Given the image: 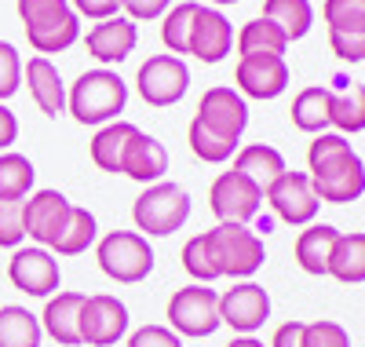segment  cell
<instances>
[{
    "mask_svg": "<svg viewBox=\"0 0 365 347\" xmlns=\"http://www.w3.org/2000/svg\"><path fill=\"white\" fill-rule=\"evenodd\" d=\"M135 132H139V129H135L132 121H110V124H103V129L96 132V139H91V146H88L96 169L117 176V172H120V157H125V146H128V139H132Z\"/></svg>",
    "mask_w": 365,
    "mask_h": 347,
    "instance_id": "603a6c76",
    "label": "cell"
},
{
    "mask_svg": "<svg viewBox=\"0 0 365 347\" xmlns=\"http://www.w3.org/2000/svg\"><path fill=\"white\" fill-rule=\"evenodd\" d=\"M19 139V117L0 103V154L4 150H11V143Z\"/></svg>",
    "mask_w": 365,
    "mask_h": 347,
    "instance_id": "ee69618b",
    "label": "cell"
},
{
    "mask_svg": "<svg viewBox=\"0 0 365 347\" xmlns=\"http://www.w3.org/2000/svg\"><path fill=\"white\" fill-rule=\"evenodd\" d=\"M329 48L344 62H365V34H340V29H329Z\"/></svg>",
    "mask_w": 365,
    "mask_h": 347,
    "instance_id": "ab89813d",
    "label": "cell"
},
{
    "mask_svg": "<svg viewBox=\"0 0 365 347\" xmlns=\"http://www.w3.org/2000/svg\"><path fill=\"white\" fill-rule=\"evenodd\" d=\"M329 106H332V88H322V84H314V88H303L299 96L292 99V124L299 132H311V136H318V132H325L329 129Z\"/></svg>",
    "mask_w": 365,
    "mask_h": 347,
    "instance_id": "484cf974",
    "label": "cell"
},
{
    "mask_svg": "<svg viewBox=\"0 0 365 347\" xmlns=\"http://www.w3.org/2000/svg\"><path fill=\"white\" fill-rule=\"evenodd\" d=\"M22 241V201H0V248H19Z\"/></svg>",
    "mask_w": 365,
    "mask_h": 347,
    "instance_id": "f35d334b",
    "label": "cell"
},
{
    "mask_svg": "<svg viewBox=\"0 0 365 347\" xmlns=\"http://www.w3.org/2000/svg\"><path fill=\"white\" fill-rule=\"evenodd\" d=\"M285 169H289V165H285L282 150H274V146H267V143H249V146H241V150L234 154V172L249 176L259 191H267V186L278 179Z\"/></svg>",
    "mask_w": 365,
    "mask_h": 347,
    "instance_id": "44dd1931",
    "label": "cell"
},
{
    "mask_svg": "<svg viewBox=\"0 0 365 347\" xmlns=\"http://www.w3.org/2000/svg\"><path fill=\"white\" fill-rule=\"evenodd\" d=\"M96 260L106 278L120 281V286H135L154 271V248L139 231H110L96 245Z\"/></svg>",
    "mask_w": 365,
    "mask_h": 347,
    "instance_id": "5b68a950",
    "label": "cell"
},
{
    "mask_svg": "<svg viewBox=\"0 0 365 347\" xmlns=\"http://www.w3.org/2000/svg\"><path fill=\"white\" fill-rule=\"evenodd\" d=\"M223 322H220V293L194 281L172 293L168 300V329L179 336H212Z\"/></svg>",
    "mask_w": 365,
    "mask_h": 347,
    "instance_id": "8992f818",
    "label": "cell"
},
{
    "mask_svg": "<svg viewBox=\"0 0 365 347\" xmlns=\"http://www.w3.org/2000/svg\"><path fill=\"white\" fill-rule=\"evenodd\" d=\"M325 26L340 34H365V0H325Z\"/></svg>",
    "mask_w": 365,
    "mask_h": 347,
    "instance_id": "d590c367",
    "label": "cell"
},
{
    "mask_svg": "<svg viewBox=\"0 0 365 347\" xmlns=\"http://www.w3.org/2000/svg\"><path fill=\"white\" fill-rule=\"evenodd\" d=\"M336 238L340 231L332 223H307V231H299L296 238V263L307 274H329V256Z\"/></svg>",
    "mask_w": 365,
    "mask_h": 347,
    "instance_id": "7402d4cb",
    "label": "cell"
},
{
    "mask_svg": "<svg viewBox=\"0 0 365 347\" xmlns=\"http://www.w3.org/2000/svg\"><path fill=\"white\" fill-rule=\"evenodd\" d=\"M128 106V84L120 81V74L99 66V70H88L81 74L70 91H66V114L77 124H110L120 121Z\"/></svg>",
    "mask_w": 365,
    "mask_h": 347,
    "instance_id": "7a4b0ae2",
    "label": "cell"
},
{
    "mask_svg": "<svg viewBox=\"0 0 365 347\" xmlns=\"http://www.w3.org/2000/svg\"><path fill=\"white\" fill-rule=\"evenodd\" d=\"M128 347H182V336L168 326H143L128 336Z\"/></svg>",
    "mask_w": 365,
    "mask_h": 347,
    "instance_id": "60d3db41",
    "label": "cell"
},
{
    "mask_svg": "<svg viewBox=\"0 0 365 347\" xmlns=\"http://www.w3.org/2000/svg\"><path fill=\"white\" fill-rule=\"evenodd\" d=\"M267 318H270V296L252 278L237 281L234 289L220 296V322L230 326L237 336H252L256 329H263Z\"/></svg>",
    "mask_w": 365,
    "mask_h": 347,
    "instance_id": "9a60e30c",
    "label": "cell"
},
{
    "mask_svg": "<svg viewBox=\"0 0 365 347\" xmlns=\"http://www.w3.org/2000/svg\"><path fill=\"white\" fill-rule=\"evenodd\" d=\"M70 212L73 205L63 191H34L29 198H22V231L34 245L51 248L55 238L66 231Z\"/></svg>",
    "mask_w": 365,
    "mask_h": 347,
    "instance_id": "8fae6325",
    "label": "cell"
},
{
    "mask_svg": "<svg viewBox=\"0 0 365 347\" xmlns=\"http://www.w3.org/2000/svg\"><path fill=\"white\" fill-rule=\"evenodd\" d=\"M88 55H96L103 66H113V62H125L135 44H139V29L128 15H113V19H103L88 29Z\"/></svg>",
    "mask_w": 365,
    "mask_h": 347,
    "instance_id": "e0dca14e",
    "label": "cell"
},
{
    "mask_svg": "<svg viewBox=\"0 0 365 347\" xmlns=\"http://www.w3.org/2000/svg\"><path fill=\"white\" fill-rule=\"evenodd\" d=\"M227 347H267L263 340H256V336H234Z\"/></svg>",
    "mask_w": 365,
    "mask_h": 347,
    "instance_id": "bcb514c9",
    "label": "cell"
},
{
    "mask_svg": "<svg viewBox=\"0 0 365 347\" xmlns=\"http://www.w3.org/2000/svg\"><path fill=\"white\" fill-rule=\"evenodd\" d=\"M208 208L220 223H252L263 208V191L241 172H220L208 186Z\"/></svg>",
    "mask_w": 365,
    "mask_h": 347,
    "instance_id": "52a82bcc",
    "label": "cell"
},
{
    "mask_svg": "<svg viewBox=\"0 0 365 347\" xmlns=\"http://www.w3.org/2000/svg\"><path fill=\"white\" fill-rule=\"evenodd\" d=\"M175 0H120V8L128 11L132 22H150V19H161Z\"/></svg>",
    "mask_w": 365,
    "mask_h": 347,
    "instance_id": "b9f144b4",
    "label": "cell"
},
{
    "mask_svg": "<svg viewBox=\"0 0 365 347\" xmlns=\"http://www.w3.org/2000/svg\"><path fill=\"white\" fill-rule=\"evenodd\" d=\"M70 8L77 15H84V19L103 22V19H113L120 11V0H70Z\"/></svg>",
    "mask_w": 365,
    "mask_h": 347,
    "instance_id": "7bdbcfd3",
    "label": "cell"
},
{
    "mask_svg": "<svg viewBox=\"0 0 365 347\" xmlns=\"http://www.w3.org/2000/svg\"><path fill=\"white\" fill-rule=\"evenodd\" d=\"M263 19H270L289 41H299V37L311 34L314 8H311V0H267Z\"/></svg>",
    "mask_w": 365,
    "mask_h": 347,
    "instance_id": "4316f807",
    "label": "cell"
},
{
    "mask_svg": "<svg viewBox=\"0 0 365 347\" xmlns=\"http://www.w3.org/2000/svg\"><path fill=\"white\" fill-rule=\"evenodd\" d=\"M19 19L26 26V37H34V34H44V29L51 26H63L70 22L77 11L70 8V0H19Z\"/></svg>",
    "mask_w": 365,
    "mask_h": 347,
    "instance_id": "f1b7e54d",
    "label": "cell"
},
{
    "mask_svg": "<svg viewBox=\"0 0 365 347\" xmlns=\"http://www.w3.org/2000/svg\"><path fill=\"white\" fill-rule=\"evenodd\" d=\"M285 48H289V37L270 19H263V15L245 22V26H241V34H237V55H252V51L285 55Z\"/></svg>",
    "mask_w": 365,
    "mask_h": 347,
    "instance_id": "d6a6232c",
    "label": "cell"
},
{
    "mask_svg": "<svg viewBox=\"0 0 365 347\" xmlns=\"http://www.w3.org/2000/svg\"><path fill=\"white\" fill-rule=\"evenodd\" d=\"M237 96L245 99H278L289 88V62L285 55H270V51H252V55H237Z\"/></svg>",
    "mask_w": 365,
    "mask_h": 347,
    "instance_id": "7c38bea8",
    "label": "cell"
},
{
    "mask_svg": "<svg viewBox=\"0 0 365 347\" xmlns=\"http://www.w3.org/2000/svg\"><path fill=\"white\" fill-rule=\"evenodd\" d=\"M22 88V59H19V48L0 41V103L11 99L15 91Z\"/></svg>",
    "mask_w": 365,
    "mask_h": 347,
    "instance_id": "74e56055",
    "label": "cell"
},
{
    "mask_svg": "<svg viewBox=\"0 0 365 347\" xmlns=\"http://www.w3.org/2000/svg\"><path fill=\"white\" fill-rule=\"evenodd\" d=\"M8 281L26 296H55L58 281H63L55 252L41 245H19L8 260Z\"/></svg>",
    "mask_w": 365,
    "mask_h": 347,
    "instance_id": "9c48e42d",
    "label": "cell"
},
{
    "mask_svg": "<svg viewBox=\"0 0 365 347\" xmlns=\"http://www.w3.org/2000/svg\"><path fill=\"white\" fill-rule=\"evenodd\" d=\"M270 347H303V322H285V326H278Z\"/></svg>",
    "mask_w": 365,
    "mask_h": 347,
    "instance_id": "f6af8a7d",
    "label": "cell"
},
{
    "mask_svg": "<svg viewBox=\"0 0 365 347\" xmlns=\"http://www.w3.org/2000/svg\"><path fill=\"white\" fill-rule=\"evenodd\" d=\"M77 329H81V343L88 347H113L128 333V307L110 293L84 296Z\"/></svg>",
    "mask_w": 365,
    "mask_h": 347,
    "instance_id": "4fadbf2b",
    "label": "cell"
},
{
    "mask_svg": "<svg viewBox=\"0 0 365 347\" xmlns=\"http://www.w3.org/2000/svg\"><path fill=\"white\" fill-rule=\"evenodd\" d=\"M22 81L29 84V96L41 106V114L48 117L66 114V84L48 55H29V62H22Z\"/></svg>",
    "mask_w": 365,
    "mask_h": 347,
    "instance_id": "ac0fdd59",
    "label": "cell"
},
{
    "mask_svg": "<svg viewBox=\"0 0 365 347\" xmlns=\"http://www.w3.org/2000/svg\"><path fill=\"white\" fill-rule=\"evenodd\" d=\"M197 0H182V4H172L161 15V41L168 48V55H190V26L197 15Z\"/></svg>",
    "mask_w": 365,
    "mask_h": 347,
    "instance_id": "4dcf8cb0",
    "label": "cell"
},
{
    "mask_svg": "<svg viewBox=\"0 0 365 347\" xmlns=\"http://www.w3.org/2000/svg\"><path fill=\"white\" fill-rule=\"evenodd\" d=\"M205 238H208V248H212V260H216L220 278L249 281L267 260L263 238L245 223H216L212 231H205Z\"/></svg>",
    "mask_w": 365,
    "mask_h": 347,
    "instance_id": "277c9868",
    "label": "cell"
},
{
    "mask_svg": "<svg viewBox=\"0 0 365 347\" xmlns=\"http://www.w3.org/2000/svg\"><path fill=\"white\" fill-rule=\"evenodd\" d=\"M329 124L344 132H365V84H351L347 91H332Z\"/></svg>",
    "mask_w": 365,
    "mask_h": 347,
    "instance_id": "1f68e13d",
    "label": "cell"
},
{
    "mask_svg": "<svg viewBox=\"0 0 365 347\" xmlns=\"http://www.w3.org/2000/svg\"><path fill=\"white\" fill-rule=\"evenodd\" d=\"M197 121L205 124L208 132H216L220 139L237 143L241 132L249 129V103H245V96H237L234 88L216 84V88H208L205 96H201Z\"/></svg>",
    "mask_w": 365,
    "mask_h": 347,
    "instance_id": "5bb4252c",
    "label": "cell"
},
{
    "mask_svg": "<svg viewBox=\"0 0 365 347\" xmlns=\"http://www.w3.org/2000/svg\"><path fill=\"white\" fill-rule=\"evenodd\" d=\"M135 231L143 238H168L190 219V194L179 183H150L132 205Z\"/></svg>",
    "mask_w": 365,
    "mask_h": 347,
    "instance_id": "3957f363",
    "label": "cell"
},
{
    "mask_svg": "<svg viewBox=\"0 0 365 347\" xmlns=\"http://www.w3.org/2000/svg\"><path fill=\"white\" fill-rule=\"evenodd\" d=\"M212 4H220V8H227V4H237V0H212Z\"/></svg>",
    "mask_w": 365,
    "mask_h": 347,
    "instance_id": "7dc6e473",
    "label": "cell"
},
{
    "mask_svg": "<svg viewBox=\"0 0 365 347\" xmlns=\"http://www.w3.org/2000/svg\"><path fill=\"white\" fill-rule=\"evenodd\" d=\"M120 172L128 179L150 186V183H161L168 172V150L146 132H135L125 146V157H120Z\"/></svg>",
    "mask_w": 365,
    "mask_h": 347,
    "instance_id": "d6986e66",
    "label": "cell"
},
{
    "mask_svg": "<svg viewBox=\"0 0 365 347\" xmlns=\"http://www.w3.org/2000/svg\"><path fill=\"white\" fill-rule=\"evenodd\" d=\"M329 274L344 286H361L365 281V231L340 234L329 256Z\"/></svg>",
    "mask_w": 365,
    "mask_h": 347,
    "instance_id": "cb8c5ba5",
    "label": "cell"
},
{
    "mask_svg": "<svg viewBox=\"0 0 365 347\" xmlns=\"http://www.w3.org/2000/svg\"><path fill=\"white\" fill-rule=\"evenodd\" d=\"M179 260H182V271H187L194 281H201V286H208V281L220 278L216 260H212V248H208V238H205V234H194L187 245H182Z\"/></svg>",
    "mask_w": 365,
    "mask_h": 347,
    "instance_id": "e575fe53",
    "label": "cell"
},
{
    "mask_svg": "<svg viewBox=\"0 0 365 347\" xmlns=\"http://www.w3.org/2000/svg\"><path fill=\"white\" fill-rule=\"evenodd\" d=\"M187 143H190L194 157H201L205 165H223V161H230L234 150H237V143H227L216 132H208L197 117L190 121V129H187Z\"/></svg>",
    "mask_w": 365,
    "mask_h": 347,
    "instance_id": "836d02e7",
    "label": "cell"
},
{
    "mask_svg": "<svg viewBox=\"0 0 365 347\" xmlns=\"http://www.w3.org/2000/svg\"><path fill=\"white\" fill-rule=\"evenodd\" d=\"M34 161L26 154L4 150L0 154V201H22L34 194Z\"/></svg>",
    "mask_w": 365,
    "mask_h": 347,
    "instance_id": "83f0119b",
    "label": "cell"
},
{
    "mask_svg": "<svg viewBox=\"0 0 365 347\" xmlns=\"http://www.w3.org/2000/svg\"><path fill=\"white\" fill-rule=\"evenodd\" d=\"M263 198L270 201L274 216L282 219V223L289 227H307L314 223V216H318V194H314V186H311V176L307 172H282L278 179H274Z\"/></svg>",
    "mask_w": 365,
    "mask_h": 347,
    "instance_id": "30bf717a",
    "label": "cell"
},
{
    "mask_svg": "<svg viewBox=\"0 0 365 347\" xmlns=\"http://www.w3.org/2000/svg\"><path fill=\"white\" fill-rule=\"evenodd\" d=\"M307 165L318 201L347 205L365 194V165L340 132H318L307 150Z\"/></svg>",
    "mask_w": 365,
    "mask_h": 347,
    "instance_id": "6da1fadb",
    "label": "cell"
},
{
    "mask_svg": "<svg viewBox=\"0 0 365 347\" xmlns=\"http://www.w3.org/2000/svg\"><path fill=\"white\" fill-rule=\"evenodd\" d=\"M96 238H99V223H96V216H91L88 208H77V205H73L70 223H66V231H63V234L55 238L51 252H55V256H81V252H88L91 245H96Z\"/></svg>",
    "mask_w": 365,
    "mask_h": 347,
    "instance_id": "f546056e",
    "label": "cell"
},
{
    "mask_svg": "<svg viewBox=\"0 0 365 347\" xmlns=\"http://www.w3.org/2000/svg\"><path fill=\"white\" fill-rule=\"evenodd\" d=\"M135 88L146 106H172L187 96L190 70L179 55H150L135 74Z\"/></svg>",
    "mask_w": 365,
    "mask_h": 347,
    "instance_id": "ba28073f",
    "label": "cell"
},
{
    "mask_svg": "<svg viewBox=\"0 0 365 347\" xmlns=\"http://www.w3.org/2000/svg\"><path fill=\"white\" fill-rule=\"evenodd\" d=\"M44 329L29 307L4 303L0 307V347H41Z\"/></svg>",
    "mask_w": 365,
    "mask_h": 347,
    "instance_id": "d4e9b609",
    "label": "cell"
},
{
    "mask_svg": "<svg viewBox=\"0 0 365 347\" xmlns=\"http://www.w3.org/2000/svg\"><path fill=\"white\" fill-rule=\"evenodd\" d=\"M81 303H84V293H55V296H48L44 314H41V329L58 347H77L81 343V329H77Z\"/></svg>",
    "mask_w": 365,
    "mask_h": 347,
    "instance_id": "ffe728a7",
    "label": "cell"
},
{
    "mask_svg": "<svg viewBox=\"0 0 365 347\" xmlns=\"http://www.w3.org/2000/svg\"><path fill=\"white\" fill-rule=\"evenodd\" d=\"M303 347H351V336L340 322H303Z\"/></svg>",
    "mask_w": 365,
    "mask_h": 347,
    "instance_id": "8d00e7d4",
    "label": "cell"
},
{
    "mask_svg": "<svg viewBox=\"0 0 365 347\" xmlns=\"http://www.w3.org/2000/svg\"><path fill=\"white\" fill-rule=\"evenodd\" d=\"M234 48V26L220 8H197L194 26H190V55L201 62H223Z\"/></svg>",
    "mask_w": 365,
    "mask_h": 347,
    "instance_id": "2e32d148",
    "label": "cell"
}]
</instances>
